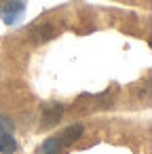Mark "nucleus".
<instances>
[{
    "instance_id": "1",
    "label": "nucleus",
    "mask_w": 152,
    "mask_h": 154,
    "mask_svg": "<svg viewBox=\"0 0 152 154\" xmlns=\"http://www.w3.org/2000/svg\"><path fill=\"white\" fill-rule=\"evenodd\" d=\"M0 15H2V21L7 26H15L26 15V2H23V0H7V2L2 5Z\"/></svg>"
},
{
    "instance_id": "2",
    "label": "nucleus",
    "mask_w": 152,
    "mask_h": 154,
    "mask_svg": "<svg viewBox=\"0 0 152 154\" xmlns=\"http://www.w3.org/2000/svg\"><path fill=\"white\" fill-rule=\"evenodd\" d=\"M64 114V106L61 103H45L42 106V127H51L55 125Z\"/></svg>"
},
{
    "instance_id": "3",
    "label": "nucleus",
    "mask_w": 152,
    "mask_h": 154,
    "mask_svg": "<svg viewBox=\"0 0 152 154\" xmlns=\"http://www.w3.org/2000/svg\"><path fill=\"white\" fill-rule=\"evenodd\" d=\"M30 36H32V40L38 45V42H47V40H51L53 36H55V28L51 26V23H40V26H34L32 30H30Z\"/></svg>"
},
{
    "instance_id": "4",
    "label": "nucleus",
    "mask_w": 152,
    "mask_h": 154,
    "mask_svg": "<svg viewBox=\"0 0 152 154\" xmlns=\"http://www.w3.org/2000/svg\"><path fill=\"white\" fill-rule=\"evenodd\" d=\"M17 150L19 143L13 137V133H0V154H15Z\"/></svg>"
},
{
    "instance_id": "5",
    "label": "nucleus",
    "mask_w": 152,
    "mask_h": 154,
    "mask_svg": "<svg viewBox=\"0 0 152 154\" xmlns=\"http://www.w3.org/2000/svg\"><path fill=\"white\" fill-rule=\"evenodd\" d=\"M80 135H82V125H70L68 129L61 131L59 139H61V143H74Z\"/></svg>"
},
{
    "instance_id": "6",
    "label": "nucleus",
    "mask_w": 152,
    "mask_h": 154,
    "mask_svg": "<svg viewBox=\"0 0 152 154\" xmlns=\"http://www.w3.org/2000/svg\"><path fill=\"white\" fill-rule=\"evenodd\" d=\"M61 139L55 135V137H47L40 146V154H59L61 152Z\"/></svg>"
},
{
    "instance_id": "7",
    "label": "nucleus",
    "mask_w": 152,
    "mask_h": 154,
    "mask_svg": "<svg viewBox=\"0 0 152 154\" xmlns=\"http://www.w3.org/2000/svg\"><path fill=\"white\" fill-rule=\"evenodd\" d=\"M13 131H15V125H13L7 116L0 114V133H13Z\"/></svg>"
}]
</instances>
